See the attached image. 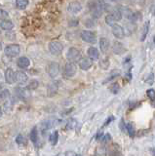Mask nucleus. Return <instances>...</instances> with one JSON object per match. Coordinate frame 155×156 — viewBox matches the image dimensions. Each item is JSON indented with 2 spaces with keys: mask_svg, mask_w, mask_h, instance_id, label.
Wrapping results in <instances>:
<instances>
[{
  "mask_svg": "<svg viewBox=\"0 0 155 156\" xmlns=\"http://www.w3.org/2000/svg\"><path fill=\"white\" fill-rule=\"evenodd\" d=\"M0 28L2 30H12L14 28V23L9 21V20H3V21L0 22Z\"/></svg>",
  "mask_w": 155,
  "mask_h": 156,
  "instance_id": "nucleus-19",
  "label": "nucleus"
},
{
  "mask_svg": "<svg viewBox=\"0 0 155 156\" xmlns=\"http://www.w3.org/2000/svg\"><path fill=\"white\" fill-rule=\"evenodd\" d=\"M58 140H59V133H58V131L52 132L49 136V141H50L51 145L55 146L58 144Z\"/></svg>",
  "mask_w": 155,
  "mask_h": 156,
  "instance_id": "nucleus-22",
  "label": "nucleus"
},
{
  "mask_svg": "<svg viewBox=\"0 0 155 156\" xmlns=\"http://www.w3.org/2000/svg\"><path fill=\"white\" fill-rule=\"evenodd\" d=\"M81 39L86 43L90 44H95L98 40L97 38V34L94 31L91 30H83L81 32Z\"/></svg>",
  "mask_w": 155,
  "mask_h": 156,
  "instance_id": "nucleus-7",
  "label": "nucleus"
},
{
  "mask_svg": "<svg viewBox=\"0 0 155 156\" xmlns=\"http://www.w3.org/2000/svg\"><path fill=\"white\" fill-rule=\"evenodd\" d=\"M109 65H110V62H109V60H108L107 58H103V60L100 62V66L103 68V69H104V70L108 69Z\"/></svg>",
  "mask_w": 155,
  "mask_h": 156,
  "instance_id": "nucleus-34",
  "label": "nucleus"
},
{
  "mask_svg": "<svg viewBox=\"0 0 155 156\" xmlns=\"http://www.w3.org/2000/svg\"><path fill=\"white\" fill-rule=\"evenodd\" d=\"M9 17V14L7 11H5V10H2V9H0V20H6L7 18Z\"/></svg>",
  "mask_w": 155,
  "mask_h": 156,
  "instance_id": "nucleus-40",
  "label": "nucleus"
},
{
  "mask_svg": "<svg viewBox=\"0 0 155 156\" xmlns=\"http://www.w3.org/2000/svg\"><path fill=\"white\" fill-rule=\"evenodd\" d=\"M105 23L107 24V26L111 27H112L114 24L116 23L115 20H114L112 15H111V13H108L107 15H106V17H105Z\"/></svg>",
  "mask_w": 155,
  "mask_h": 156,
  "instance_id": "nucleus-31",
  "label": "nucleus"
},
{
  "mask_svg": "<svg viewBox=\"0 0 155 156\" xmlns=\"http://www.w3.org/2000/svg\"><path fill=\"white\" fill-rule=\"evenodd\" d=\"M3 89H4V85L2 84L1 82H0V92H1V91H2Z\"/></svg>",
  "mask_w": 155,
  "mask_h": 156,
  "instance_id": "nucleus-46",
  "label": "nucleus"
},
{
  "mask_svg": "<svg viewBox=\"0 0 155 156\" xmlns=\"http://www.w3.org/2000/svg\"><path fill=\"white\" fill-rule=\"evenodd\" d=\"M76 124H77L76 119H74V118H70L69 121H67V123H66V129H69V130L74 129L75 127H76Z\"/></svg>",
  "mask_w": 155,
  "mask_h": 156,
  "instance_id": "nucleus-35",
  "label": "nucleus"
},
{
  "mask_svg": "<svg viewBox=\"0 0 155 156\" xmlns=\"http://www.w3.org/2000/svg\"><path fill=\"white\" fill-rule=\"evenodd\" d=\"M88 8L90 10L92 18L95 20L100 19L104 12L103 1H100V0H90L88 2Z\"/></svg>",
  "mask_w": 155,
  "mask_h": 156,
  "instance_id": "nucleus-1",
  "label": "nucleus"
},
{
  "mask_svg": "<svg viewBox=\"0 0 155 156\" xmlns=\"http://www.w3.org/2000/svg\"><path fill=\"white\" fill-rule=\"evenodd\" d=\"M100 140H101V143H103V144H108L109 141L111 140V136L109 134H105V135L103 136V138L100 139Z\"/></svg>",
  "mask_w": 155,
  "mask_h": 156,
  "instance_id": "nucleus-39",
  "label": "nucleus"
},
{
  "mask_svg": "<svg viewBox=\"0 0 155 156\" xmlns=\"http://www.w3.org/2000/svg\"><path fill=\"white\" fill-rule=\"evenodd\" d=\"M99 44H100V49L101 53L105 54L109 50V47H110V42L108 40V38L106 37H100V40H99Z\"/></svg>",
  "mask_w": 155,
  "mask_h": 156,
  "instance_id": "nucleus-16",
  "label": "nucleus"
},
{
  "mask_svg": "<svg viewBox=\"0 0 155 156\" xmlns=\"http://www.w3.org/2000/svg\"><path fill=\"white\" fill-rule=\"evenodd\" d=\"M109 91L114 95L118 94L119 91H120V85L118 84L117 82H113L112 84L109 86Z\"/></svg>",
  "mask_w": 155,
  "mask_h": 156,
  "instance_id": "nucleus-32",
  "label": "nucleus"
},
{
  "mask_svg": "<svg viewBox=\"0 0 155 156\" xmlns=\"http://www.w3.org/2000/svg\"><path fill=\"white\" fill-rule=\"evenodd\" d=\"M55 125V120L54 119H47L41 122L40 124V130H41V133L43 135H45L48 131H49L51 128H53Z\"/></svg>",
  "mask_w": 155,
  "mask_h": 156,
  "instance_id": "nucleus-12",
  "label": "nucleus"
},
{
  "mask_svg": "<svg viewBox=\"0 0 155 156\" xmlns=\"http://www.w3.org/2000/svg\"><path fill=\"white\" fill-rule=\"evenodd\" d=\"M112 34H113V36L117 39H123L126 35L124 28L118 23H115L112 27Z\"/></svg>",
  "mask_w": 155,
  "mask_h": 156,
  "instance_id": "nucleus-11",
  "label": "nucleus"
},
{
  "mask_svg": "<svg viewBox=\"0 0 155 156\" xmlns=\"http://www.w3.org/2000/svg\"><path fill=\"white\" fill-rule=\"evenodd\" d=\"M146 95L151 101H155V90L154 89H148L146 92Z\"/></svg>",
  "mask_w": 155,
  "mask_h": 156,
  "instance_id": "nucleus-38",
  "label": "nucleus"
},
{
  "mask_svg": "<svg viewBox=\"0 0 155 156\" xmlns=\"http://www.w3.org/2000/svg\"><path fill=\"white\" fill-rule=\"evenodd\" d=\"M111 15L113 16V18H114V20H115V22L117 23V22H119V21H121L122 20V18H123V16H122V13H121V11L120 10L117 8V9H113L112 10V12H111Z\"/></svg>",
  "mask_w": 155,
  "mask_h": 156,
  "instance_id": "nucleus-26",
  "label": "nucleus"
},
{
  "mask_svg": "<svg viewBox=\"0 0 155 156\" xmlns=\"http://www.w3.org/2000/svg\"><path fill=\"white\" fill-rule=\"evenodd\" d=\"M82 58L81 52L75 47H70L66 53V58L69 60V62H77L80 61V58Z\"/></svg>",
  "mask_w": 155,
  "mask_h": 156,
  "instance_id": "nucleus-4",
  "label": "nucleus"
},
{
  "mask_svg": "<svg viewBox=\"0 0 155 156\" xmlns=\"http://www.w3.org/2000/svg\"><path fill=\"white\" fill-rule=\"evenodd\" d=\"M127 133L130 136V138H134L136 136V130H135V126L132 122H129L127 124Z\"/></svg>",
  "mask_w": 155,
  "mask_h": 156,
  "instance_id": "nucleus-30",
  "label": "nucleus"
},
{
  "mask_svg": "<svg viewBox=\"0 0 155 156\" xmlns=\"http://www.w3.org/2000/svg\"><path fill=\"white\" fill-rule=\"evenodd\" d=\"M0 34H1V31H0Z\"/></svg>",
  "mask_w": 155,
  "mask_h": 156,
  "instance_id": "nucleus-50",
  "label": "nucleus"
},
{
  "mask_svg": "<svg viewBox=\"0 0 155 156\" xmlns=\"http://www.w3.org/2000/svg\"><path fill=\"white\" fill-rule=\"evenodd\" d=\"M153 80H154V76H153V74H149V76H148V78H146V81L148 84H150L151 85L152 83H153Z\"/></svg>",
  "mask_w": 155,
  "mask_h": 156,
  "instance_id": "nucleus-43",
  "label": "nucleus"
},
{
  "mask_svg": "<svg viewBox=\"0 0 155 156\" xmlns=\"http://www.w3.org/2000/svg\"><path fill=\"white\" fill-rule=\"evenodd\" d=\"M77 72V66L75 65V62H69L65 65L64 67V76L66 78H72L74 77Z\"/></svg>",
  "mask_w": 155,
  "mask_h": 156,
  "instance_id": "nucleus-5",
  "label": "nucleus"
},
{
  "mask_svg": "<svg viewBox=\"0 0 155 156\" xmlns=\"http://www.w3.org/2000/svg\"><path fill=\"white\" fill-rule=\"evenodd\" d=\"M96 155L97 156H106L107 155V151H106L105 147H99L96 150Z\"/></svg>",
  "mask_w": 155,
  "mask_h": 156,
  "instance_id": "nucleus-37",
  "label": "nucleus"
},
{
  "mask_svg": "<svg viewBox=\"0 0 155 156\" xmlns=\"http://www.w3.org/2000/svg\"><path fill=\"white\" fill-rule=\"evenodd\" d=\"M149 31V22H146L142 28V33H140V41L143 42L145 40V38L147 37V34Z\"/></svg>",
  "mask_w": 155,
  "mask_h": 156,
  "instance_id": "nucleus-21",
  "label": "nucleus"
},
{
  "mask_svg": "<svg viewBox=\"0 0 155 156\" xmlns=\"http://www.w3.org/2000/svg\"><path fill=\"white\" fill-rule=\"evenodd\" d=\"M38 86H39V82H38V80L32 79V80H30V82H28V84L26 86V89L30 90V91H34V90L37 89Z\"/></svg>",
  "mask_w": 155,
  "mask_h": 156,
  "instance_id": "nucleus-25",
  "label": "nucleus"
},
{
  "mask_svg": "<svg viewBox=\"0 0 155 156\" xmlns=\"http://www.w3.org/2000/svg\"><path fill=\"white\" fill-rule=\"evenodd\" d=\"M96 20L93 19V18H88V19H86L85 21H84V26L87 27V28H93L96 27Z\"/></svg>",
  "mask_w": 155,
  "mask_h": 156,
  "instance_id": "nucleus-28",
  "label": "nucleus"
},
{
  "mask_svg": "<svg viewBox=\"0 0 155 156\" xmlns=\"http://www.w3.org/2000/svg\"><path fill=\"white\" fill-rule=\"evenodd\" d=\"M109 152L111 153V155H120L121 154V149L119 147V145L117 144H111Z\"/></svg>",
  "mask_w": 155,
  "mask_h": 156,
  "instance_id": "nucleus-29",
  "label": "nucleus"
},
{
  "mask_svg": "<svg viewBox=\"0 0 155 156\" xmlns=\"http://www.w3.org/2000/svg\"><path fill=\"white\" fill-rule=\"evenodd\" d=\"M67 11L72 15H77L82 11V5L78 1H71L67 5Z\"/></svg>",
  "mask_w": 155,
  "mask_h": 156,
  "instance_id": "nucleus-8",
  "label": "nucleus"
},
{
  "mask_svg": "<svg viewBox=\"0 0 155 156\" xmlns=\"http://www.w3.org/2000/svg\"><path fill=\"white\" fill-rule=\"evenodd\" d=\"M4 77H5V81H6L7 84L12 85L16 82V72L14 71V69L11 67H8L5 70Z\"/></svg>",
  "mask_w": 155,
  "mask_h": 156,
  "instance_id": "nucleus-9",
  "label": "nucleus"
},
{
  "mask_svg": "<svg viewBox=\"0 0 155 156\" xmlns=\"http://www.w3.org/2000/svg\"><path fill=\"white\" fill-rule=\"evenodd\" d=\"M58 91H59V83L58 82H52L47 87V95L49 97H54L57 95Z\"/></svg>",
  "mask_w": 155,
  "mask_h": 156,
  "instance_id": "nucleus-17",
  "label": "nucleus"
},
{
  "mask_svg": "<svg viewBox=\"0 0 155 156\" xmlns=\"http://www.w3.org/2000/svg\"><path fill=\"white\" fill-rule=\"evenodd\" d=\"M46 71L48 73V75H49L51 78H56L60 74V71H61L60 63L57 62H48V65L46 66Z\"/></svg>",
  "mask_w": 155,
  "mask_h": 156,
  "instance_id": "nucleus-3",
  "label": "nucleus"
},
{
  "mask_svg": "<svg viewBox=\"0 0 155 156\" xmlns=\"http://www.w3.org/2000/svg\"><path fill=\"white\" fill-rule=\"evenodd\" d=\"M87 55H88V58H90L92 61H98L100 58V52L98 49L94 46H91L88 48Z\"/></svg>",
  "mask_w": 155,
  "mask_h": 156,
  "instance_id": "nucleus-15",
  "label": "nucleus"
},
{
  "mask_svg": "<svg viewBox=\"0 0 155 156\" xmlns=\"http://www.w3.org/2000/svg\"><path fill=\"white\" fill-rule=\"evenodd\" d=\"M114 119H115V118H114L113 116H109L108 118H107V120H105V122H104V125H103V128H104V127H105V126L109 125V124H110L111 122H112V121H113Z\"/></svg>",
  "mask_w": 155,
  "mask_h": 156,
  "instance_id": "nucleus-42",
  "label": "nucleus"
},
{
  "mask_svg": "<svg viewBox=\"0 0 155 156\" xmlns=\"http://www.w3.org/2000/svg\"><path fill=\"white\" fill-rule=\"evenodd\" d=\"M58 156H59V155H58Z\"/></svg>",
  "mask_w": 155,
  "mask_h": 156,
  "instance_id": "nucleus-51",
  "label": "nucleus"
},
{
  "mask_svg": "<svg viewBox=\"0 0 155 156\" xmlns=\"http://www.w3.org/2000/svg\"><path fill=\"white\" fill-rule=\"evenodd\" d=\"M21 47L19 44H9L4 48V54L9 58H16L20 55Z\"/></svg>",
  "mask_w": 155,
  "mask_h": 156,
  "instance_id": "nucleus-2",
  "label": "nucleus"
},
{
  "mask_svg": "<svg viewBox=\"0 0 155 156\" xmlns=\"http://www.w3.org/2000/svg\"><path fill=\"white\" fill-rule=\"evenodd\" d=\"M136 29V26H135V23L133 22H130L127 26H126V29L125 30V33H128V34H132Z\"/></svg>",
  "mask_w": 155,
  "mask_h": 156,
  "instance_id": "nucleus-33",
  "label": "nucleus"
},
{
  "mask_svg": "<svg viewBox=\"0 0 155 156\" xmlns=\"http://www.w3.org/2000/svg\"><path fill=\"white\" fill-rule=\"evenodd\" d=\"M10 96H11L10 91L8 89H3L0 92V102H5L7 100H9Z\"/></svg>",
  "mask_w": 155,
  "mask_h": 156,
  "instance_id": "nucleus-23",
  "label": "nucleus"
},
{
  "mask_svg": "<svg viewBox=\"0 0 155 156\" xmlns=\"http://www.w3.org/2000/svg\"><path fill=\"white\" fill-rule=\"evenodd\" d=\"M153 41H154V43H155V36H154V38H153Z\"/></svg>",
  "mask_w": 155,
  "mask_h": 156,
  "instance_id": "nucleus-48",
  "label": "nucleus"
},
{
  "mask_svg": "<svg viewBox=\"0 0 155 156\" xmlns=\"http://www.w3.org/2000/svg\"><path fill=\"white\" fill-rule=\"evenodd\" d=\"M79 67L82 70H89L90 68L93 66V61L90 58H81L80 61L78 62Z\"/></svg>",
  "mask_w": 155,
  "mask_h": 156,
  "instance_id": "nucleus-14",
  "label": "nucleus"
},
{
  "mask_svg": "<svg viewBox=\"0 0 155 156\" xmlns=\"http://www.w3.org/2000/svg\"><path fill=\"white\" fill-rule=\"evenodd\" d=\"M65 156H77L76 153L74 152V151H72V150H69V151H66Z\"/></svg>",
  "mask_w": 155,
  "mask_h": 156,
  "instance_id": "nucleus-44",
  "label": "nucleus"
},
{
  "mask_svg": "<svg viewBox=\"0 0 155 156\" xmlns=\"http://www.w3.org/2000/svg\"><path fill=\"white\" fill-rule=\"evenodd\" d=\"M120 130L121 131H122V132H124V133H125V132H127V125H126L125 124V122H124V119L122 118V119H121V121H120Z\"/></svg>",
  "mask_w": 155,
  "mask_h": 156,
  "instance_id": "nucleus-41",
  "label": "nucleus"
},
{
  "mask_svg": "<svg viewBox=\"0 0 155 156\" xmlns=\"http://www.w3.org/2000/svg\"><path fill=\"white\" fill-rule=\"evenodd\" d=\"M112 51L116 55H123L126 52H127V49H126L125 45L120 41H114L112 44Z\"/></svg>",
  "mask_w": 155,
  "mask_h": 156,
  "instance_id": "nucleus-10",
  "label": "nucleus"
},
{
  "mask_svg": "<svg viewBox=\"0 0 155 156\" xmlns=\"http://www.w3.org/2000/svg\"><path fill=\"white\" fill-rule=\"evenodd\" d=\"M17 66L22 68V69H26L30 66V61L27 57H20L17 61Z\"/></svg>",
  "mask_w": 155,
  "mask_h": 156,
  "instance_id": "nucleus-18",
  "label": "nucleus"
},
{
  "mask_svg": "<svg viewBox=\"0 0 155 156\" xmlns=\"http://www.w3.org/2000/svg\"><path fill=\"white\" fill-rule=\"evenodd\" d=\"M16 82L20 85H26L28 82V75L23 70L16 71Z\"/></svg>",
  "mask_w": 155,
  "mask_h": 156,
  "instance_id": "nucleus-13",
  "label": "nucleus"
},
{
  "mask_svg": "<svg viewBox=\"0 0 155 156\" xmlns=\"http://www.w3.org/2000/svg\"><path fill=\"white\" fill-rule=\"evenodd\" d=\"M151 151H152V155H153V156H155V148H152V149H151Z\"/></svg>",
  "mask_w": 155,
  "mask_h": 156,
  "instance_id": "nucleus-47",
  "label": "nucleus"
},
{
  "mask_svg": "<svg viewBox=\"0 0 155 156\" xmlns=\"http://www.w3.org/2000/svg\"><path fill=\"white\" fill-rule=\"evenodd\" d=\"M3 107L2 106H0V118H1V117H2V115H3Z\"/></svg>",
  "mask_w": 155,
  "mask_h": 156,
  "instance_id": "nucleus-45",
  "label": "nucleus"
},
{
  "mask_svg": "<svg viewBox=\"0 0 155 156\" xmlns=\"http://www.w3.org/2000/svg\"><path fill=\"white\" fill-rule=\"evenodd\" d=\"M117 1H119V0H116V2H117Z\"/></svg>",
  "mask_w": 155,
  "mask_h": 156,
  "instance_id": "nucleus-49",
  "label": "nucleus"
},
{
  "mask_svg": "<svg viewBox=\"0 0 155 156\" xmlns=\"http://www.w3.org/2000/svg\"><path fill=\"white\" fill-rule=\"evenodd\" d=\"M30 140L32 141L34 144H37L38 140H39V135H38V130H37V127H33L31 132H30Z\"/></svg>",
  "mask_w": 155,
  "mask_h": 156,
  "instance_id": "nucleus-20",
  "label": "nucleus"
},
{
  "mask_svg": "<svg viewBox=\"0 0 155 156\" xmlns=\"http://www.w3.org/2000/svg\"><path fill=\"white\" fill-rule=\"evenodd\" d=\"M48 49L52 55L58 56L64 51V45L60 41H51L48 45Z\"/></svg>",
  "mask_w": 155,
  "mask_h": 156,
  "instance_id": "nucleus-6",
  "label": "nucleus"
},
{
  "mask_svg": "<svg viewBox=\"0 0 155 156\" xmlns=\"http://www.w3.org/2000/svg\"><path fill=\"white\" fill-rule=\"evenodd\" d=\"M28 4H30L28 0H16V6L19 10H25Z\"/></svg>",
  "mask_w": 155,
  "mask_h": 156,
  "instance_id": "nucleus-24",
  "label": "nucleus"
},
{
  "mask_svg": "<svg viewBox=\"0 0 155 156\" xmlns=\"http://www.w3.org/2000/svg\"><path fill=\"white\" fill-rule=\"evenodd\" d=\"M119 75H120V71H119V70H113V71H111V73L109 74V76L104 81V84H105V83H108V82H110V81L114 80L115 78H116V77H118Z\"/></svg>",
  "mask_w": 155,
  "mask_h": 156,
  "instance_id": "nucleus-27",
  "label": "nucleus"
},
{
  "mask_svg": "<svg viewBox=\"0 0 155 156\" xmlns=\"http://www.w3.org/2000/svg\"><path fill=\"white\" fill-rule=\"evenodd\" d=\"M16 143L19 144V145H26V138L23 136V135H19L17 136V138H16Z\"/></svg>",
  "mask_w": 155,
  "mask_h": 156,
  "instance_id": "nucleus-36",
  "label": "nucleus"
}]
</instances>
